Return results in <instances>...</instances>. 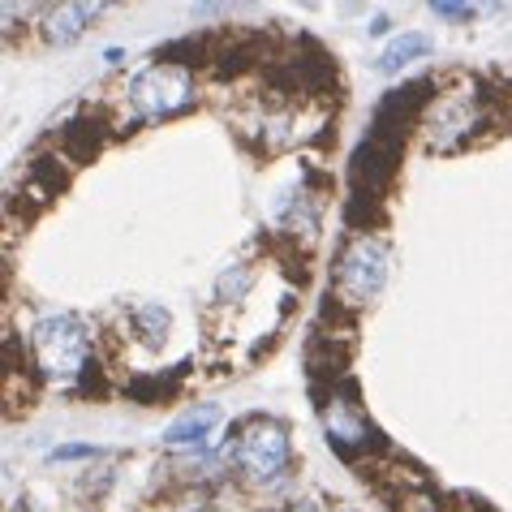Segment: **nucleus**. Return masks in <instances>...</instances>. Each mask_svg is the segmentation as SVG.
Instances as JSON below:
<instances>
[{
  "label": "nucleus",
  "mask_w": 512,
  "mask_h": 512,
  "mask_svg": "<svg viewBox=\"0 0 512 512\" xmlns=\"http://www.w3.org/2000/svg\"><path fill=\"white\" fill-rule=\"evenodd\" d=\"M435 13H439V18H452V22H469V18H474V9H469V5H435Z\"/></svg>",
  "instance_id": "nucleus-10"
},
{
  "label": "nucleus",
  "mask_w": 512,
  "mask_h": 512,
  "mask_svg": "<svg viewBox=\"0 0 512 512\" xmlns=\"http://www.w3.org/2000/svg\"><path fill=\"white\" fill-rule=\"evenodd\" d=\"M194 99V74L181 61H160L130 82V104L138 108V117H173Z\"/></svg>",
  "instance_id": "nucleus-3"
},
{
  "label": "nucleus",
  "mask_w": 512,
  "mask_h": 512,
  "mask_svg": "<svg viewBox=\"0 0 512 512\" xmlns=\"http://www.w3.org/2000/svg\"><path fill=\"white\" fill-rule=\"evenodd\" d=\"M216 422H220V409L216 405H198V409H190L186 418H177L173 426H168L164 444L168 448H194V444H203V439L216 431Z\"/></svg>",
  "instance_id": "nucleus-5"
},
{
  "label": "nucleus",
  "mask_w": 512,
  "mask_h": 512,
  "mask_svg": "<svg viewBox=\"0 0 512 512\" xmlns=\"http://www.w3.org/2000/svg\"><path fill=\"white\" fill-rule=\"evenodd\" d=\"M233 461L250 482H276L289 474L293 465V448H289V431L276 418L254 414L237 426L233 435Z\"/></svg>",
  "instance_id": "nucleus-2"
},
{
  "label": "nucleus",
  "mask_w": 512,
  "mask_h": 512,
  "mask_svg": "<svg viewBox=\"0 0 512 512\" xmlns=\"http://www.w3.org/2000/svg\"><path fill=\"white\" fill-rule=\"evenodd\" d=\"M327 435H332V448H340V452H353V448H362L366 439H371V431H366L358 409L336 405V401H332V414H327Z\"/></svg>",
  "instance_id": "nucleus-7"
},
{
  "label": "nucleus",
  "mask_w": 512,
  "mask_h": 512,
  "mask_svg": "<svg viewBox=\"0 0 512 512\" xmlns=\"http://www.w3.org/2000/svg\"><path fill=\"white\" fill-rule=\"evenodd\" d=\"M18 512H35V508H31V504H22V508H18Z\"/></svg>",
  "instance_id": "nucleus-12"
},
{
  "label": "nucleus",
  "mask_w": 512,
  "mask_h": 512,
  "mask_svg": "<svg viewBox=\"0 0 512 512\" xmlns=\"http://www.w3.org/2000/svg\"><path fill=\"white\" fill-rule=\"evenodd\" d=\"M254 284V276H250V267L246 263H233L229 272L220 276V284H216V297L220 302H241V297H246V289Z\"/></svg>",
  "instance_id": "nucleus-9"
},
{
  "label": "nucleus",
  "mask_w": 512,
  "mask_h": 512,
  "mask_svg": "<svg viewBox=\"0 0 512 512\" xmlns=\"http://www.w3.org/2000/svg\"><path fill=\"white\" fill-rule=\"evenodd\" d=\"M31 349H35V366L39 375L52 383H74L87 371L91 358V332L78 315H48L35 323L31 332Z\"/></svg>",
  "instance_id": "nucleus-1"
},
{
  "label": "nucleus",
  "mask_w": 512,
  "mask_h": 512,
  "mask_svg": "<svg viewBox=\"0 0 512 512\" xmlns=\"http://www.w3.org/2000/svg\"><path fill=\"white\" fill-rule=\"evenodd\" d=\"M388 280V241L379 237H358L340 254L336 263V284L349 306H366Z\"/></svg>",
  "instance_id": "nucleus-4"
},
{
  "label": "nucleus",
  "mask_w": 512,
  "mask_h": 512,
  "mask_svg": "<svg viewBox=\"0 0 512 512\" xmlns=\"http://www.w3.org/2000/svg\"><path fill=\"white\" fill-rule=\"evenodd\" d=\"M431 52V39L426 35H401V39H392L388 48H383V56H379V74H401L405 65H414L418 56H426Z\"/></svg>",
  "instance_id": "nucleus-8"
},
{
  "label": "nucleus",
  "mask_w": 512,
  "mask_h": 512,
  "mask_svg": "<svg viewBox=\"0 0 512 512\" xmlns=\"http://www.w3.org/2000/svg\"><path fill=\"white\" fill-rule=\"evenodd\" d=\"M284 512H319V504L306 500V504H293V508H284Z\"/></svg>",
  "instance_id": "nucleus-11"
},
{
  "label": "nucleus",
  "mask_w": 512,
  "mask_h": 512,
  "mask_svg": "<svg viewBox=\"0 0 512 512\" xmlns=\"http://www.w3.org/2000/svg\"><path fill=\"white\" fill-rule=\"evenodd\" d=\"M104 13V5H61V9H48V39L52 44H69V39H78L87 26Z\"/></svg>",
  "instance_id": "nucleus-6"
}]
</instances>
